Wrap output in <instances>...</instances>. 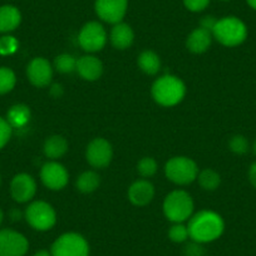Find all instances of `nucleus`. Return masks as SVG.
<instances>
[{
    "mask_svg": "<svg viewBox=\"0 0 256 256\" xmlns=\"http://www.w3.org/2000/svg\"><path fill=\"white\" fill-rule=\"evenodd\" d=\"M3 218H4V214L3 211H2V208H0V225H2V222H3Z\"/></svg>",
    "mask_w": 256,
    "mask_h": 256,
    "instance_id": "obj_40",
    "label": "nucleus"
},
{
    "mask_svg": "<svg viewBox=\"0 0 256 256\" xmlns=\"http://www.w3.org/2000/svg\"><path fill=\"white\" fill-rule=\"evenodd\" d=\"M34 256H52V254L46 250H39L38 252L34 254Z\"/></svg>",
    "mask_w": 256,
    "mask_h": 256,
    "instance_id": "obj_38",
    "label": "nucleus"
},
{
    "mask_svg": "<svg viewBox=\"0 0 256 256\" xmlns=\"http://www.w3.org/2000/svg\"><path fill=\"white\" fill-rule=\"evenodd\" d=\"M44 154L48 158L56 160L59 157L64 156L68 151V144L66 138L62 136H52L44 144Z\"/></svg>",
    "mask_w": 256,
    "mask_h": 256,
    "instance_id": "obj_20",
    "label": "nucleus"
},
{
    "mask_svg": "<svg viewBox=\"0 0 256 256\" xmlns=\"http://www.w3.org/2000/svg\"><path fill=\"white\" fill-rule=\"evenodd\" d=\"M29 242L18 231L0 230V256H24L28 252Z\"/></svg>",
    "mask_w": 256,
    "mask_h": 256,
    "instance_id": "obj_9",
    "label": "nucleus"
},
{
    "mask_svg": "<svg viewBox=\"0 0 256 256\" xmlns=\"http://www.w3.org/2000/svg\"><path fill=\"white\" fill-rule=\"evenodd\" d=\"M40 178L44 186L56 191L68 184V172L58 162H48L42 167Z\"/></svg>",
    "mask_w": 256,
    "mask_h": 256,
    "instance_id": "obj_12",
    "label": "nucleus"
},
{
    "mask_svg": "<svg viewBox=\"0 0 256 256\" xmlns=\"http://www.w3.org/2000/svg\"><path fill=\"white\" fill-rule=\"evenodd\" d=\"M138 66L146 74L154 76L156 73H158L160 68H161V60L154 52L146 50L140 54Z\"/></svg>",
    "mask_w": 256,
    "mask_h": 256,
    "instance_id": "obj_22",
    "label": "nucleus"
},
{
    "mask_svg": "<svg viewBox=\"0 0 256 256\" xmlns=\"http://www.w3.org/2000/svg\"><path fill=\"white\" fill-rule=\"evenodd\" d=\"M224 2H228V0H224Z\"/></svg>",
    "mask_w": 256,
    "mask_h": 256,
    "instance_id": "obj_42",
    "label": "nucleus"
},
{
    "mask_svg": "<svg viewBox=\"0 0 256 256\" xmlns=\"http://www.w3.org/2000/svg\"><path fill=\"white\" fill-rule=\"evenodd\" d=\"M140 174L144 177H151L157 171V162L152 157H144L137 164Z\"/></svg>",
    "mask_w": 256,
    "mask_h": 256,
    "instance_id": "obj_28",
    "label": "nucleus"
},
{
    "mask_svg": "<svg viewBox=\"0 0 256 256\" xmlns=\"http://www.w3.org/2000/svg\"><path fill=\"white\" fill-rule=\"evenodd\" d=\"M26 218L29 225L38 231L50 230L56 221L54 208L44 201L30 204L26 211Z\"/></svg>",
    "mask_w": 256,
    "mask_h": 256,
    "instance_id": "obj_7",
    "label": "nucleus"
},
{
    "mask_svg": "<svg viewBox=\"0 0 256 256\" xmlns=\"http://www.w3.org/2000/svg\"><path fill=\"white\" fill-rule=\"evenodd\" d=\"M18 40L12 36H6L0 38V54L2 56H9L13 54L18 49Z\"/></svg>",
    "mask_w": 256,
    "mask_h": 256,
    "instance_id": "obj_30",
    "label": "nucleus"
},
{
    "mask_svg": "<svg viewBox=\"0 0 256 256\" xmlns=\"http://www.w3.org/2000/svg\"><path fill=\"white\" fill-rule=\"evenodd\" d=\"M188 235L192 241L205 244L220 238L225 228L222 218L212 211H200L190 220Z\"/></svg>",
    "mask_w": 256,
    "mask_h": 256,
    "instance_id": "obj_1",
    "label": "nucleus"
},
{
    "mask_svg": "<svg viewBox=\"0 0 256 256\" xmlns=\"http://www.w3.org/2000/svg\"><path fill=\"white\" fill-rule=\"evenodd\" d=\"M22 22V14L13 6H0V33L16 30Z\"/></svg>",
    "mask_w": 256,
    "mask_h": 256,
    "instance_id": "obj_19",
    "label": "nucleus"
},
{
    "mask_svg": "<svg viewBox=\"0 0 256 256\" xmlns=\"http://www.w3.org/2000/svg\"><path fill=\"white\" fill-rule=\"evenodd\" d=\"M167 178L177 184H188L195 181L198 176V168L196 164L188 157H174L164 167Z\"/></svg>",
    "mask_w": 256,
    "mask_h": 256,
    "instance_id": "obj_5",
    "label": "nucleus"
},
{
    "mask_svg": "<svg viewBox=\"0 0 256 256\" xmlns=\"http://www.w3.org/2000/svg\"><path fill=\"white\" fill-rule=\"evenodd\" d=\"M184 4L188 10L191 12H202L210 4V0H184Z\"/></svg>",
    "mask_w": 256,
    "mask_h": 256,
    "instance_id": "obj_32",
    "label": "nucleus"
},
{
    "mask_svg": "<svg viewBox=\"0 0 256 256\" xmlns=\"http://www.w3.org/2000/svg\"><path fill=\"white\" fill-rule=\"evenodd\" d=\"M50 254L52 256H90V245L80 234L67 232L54 241Z\"/></svg>",
    "mask_w": 256,
    "mask_h": 256,
    "instance_id": "obj_6",
    "label": "nucleus"
},
{
    "mask_svg": "<svg viewBox=\"0 0 256 256\" xmlns=\"http://www.w3.org/2000/svg\"><path fill=\"white\" fill-rule=\"evenodd\" d=\"M13 128L8 123V120L0 117V148H3L10 140Z\"/></svg>",
    "mask_w": 256,
    "mask_h": 256,
    "instance_id": "obj_31",
    "label": "nucleus"
},
{
    "mask_svg": "<svg viewBox=\"0 0 256 256\" xmlns=\"http://www.w3.org/2000/svg\"><path fill=\"white\" fill-rule=\"evenodd\" d=\"M184 255L186 256H202L204 255V248L200 242L192 241L191 244L184 248Z\"/></svg>",
    "mask_w": 256,
    "mask_h": 256,
    "instance_id": "obj_33",
    "label": "nucleus"
},
{
    "mask_svg": "<svg viewBox=\"0 0 256 256\" xmlns=\"http://www.w3.org/2000/svg\"><path fill=\"white\" fill-rule=\"evenodd\" d=\"M16 78L12 70L6 67L0 68V94H6L16 87Z\"/></svg>",
    "mask_w": 256,
    "mask_h": 256,
    "instance_id": "obj_26",
    "label": "nucleus"
},
{
    "mask_svg": "<svg viewBox=\"0 0 256 256\" xmlns=\"http://www.w3.org/2000/svg\"><path fill=\"white\" fill-rule=\"evenodd\" d=\"M30 120V110L26 104H16L8 110L6 120L12 128H22Z\"/></svg>",
    "mask_w": 256,
    "mask_h": 256,
    "instance_id": "obj_21",
    "label": "nucleus"
},
{
    "mask_svg": "<svg viewBox=\"0 0 256 256\" xmlns=\"http://www.w3.org/2000/svg\"><path fill=\"white\" fill-rule=\"evenodd\" d=\"M154 196V184L146 180L137 181L128 190V198L134 205L144 206L152 201Z\"/></svg>",
    "mask_w": 256,
    "mask_h": 256,
    "instance_id": "obj_16",
    "label": "nucleus"
},
{
    "mask_svg": "<svg viewBox=\"0 0 256 256\" xmlns=\"http://www.w3.org/2000/svg\"><path fill=\"white\" fill-rule=\"evenodd\" d=\"M246 2H248V4L251 6V8L256 10V0H246Z\"/></svg>",
    "mask_w": 256,
    "mask_h": 256,
    "instance_id": "obj_39",
    "label": "nucleus"
},
{
    "mask_svg": "<svg viewBox=\"0 0 256 256\" xmlns=\"http://www.w3.org/2000/svg\"><path fill=\"white\" fill-rule=\"evenodd\" d=\"M198 182H200L201 187L204 190H208V191H214L218 187L221 182L220 174L216 171L211 168L204 170L202 172H200L198 174Z\"/></svg>",
    "mask_w": 256,
    "mask_h": 256,
    "instance_id": "obj_24",
    "label": "nucleus"
},
{
    "mask_svg": "<svg viewBox=\"0 0 256 256\" xmlns=\"http://www.w3.org/2000/svg\"><path fill=\"white\" fill-rule=\"evenodd\" d=\"M194 211V201L186 191L171 192L164 202V212L170 221L174 224L184 222Z\"/></svg>",
    "mask_w": 256,
    "mask_h": 256,
    "instance_id": "obj_4",
    "label": "nucleus"
},
{
    "mask_svg": "<svg viewBox=\"0 0 256 256\" xmlns=\"http://www.w3.org/2000/svg\"><path fill=\"white\" fill-rule=\"evenodd\" d=\"M80 46L86 52H100L107 43V33L102 24L98 22H90L84 24L78 36Z\"/></svg>",
    "mask_w": 256,
    "mask_h": 256,
    "instance_id": "obj_8",
    "label": "nucleus"
},
{
    "mask_svg": "<svg viewBox=\"0 0 256 256\" xmlns=\"http://www.w3.org/2000/svg\"><path fill=\"white\" fill-rule=\"evenodd\" d=\"M50 93L54 96V97L58 98L59 96H60L62 93H63V90H62V86L60 84H54L53 87H52Z\"/></svg>",
    "mask_w": 256,
    "mask_h": 256,
    "instance_id": "obj_36",
    "label": "nucleus"
},
{
    "mask_svg": "<svg viewBox=\"0 0 256 256\" xmlns=\"http://www.w3.org/2000/svg\"><path fill=\"white\" fill-rule=\"evenodd\" d=\"M228 146H230V150L236 154H244L248 151V140L245 138L241 134H236L228 142Z\"/></svg>",
    "mask_w": 256,
    "mask_h": 256,
    "instance_id": "obj_29",
    "label": "nucleus"
},
{
    "mask_svg": "<svg viewBox=\"0 0 256 256\" xmlns=\"http://www.w3.org/2000/svg\"><path fill=\"white\" fill-rule=\"evenodd\" d=\"M78 74L86 80H97L103 73V64L93 56H83L77 59Z\"/></svg>",
    "mask_w": 256,
    "mask_h": 256,
    "instance_id": "obj_15",
    "label": "nucleus"
},
{
    "mask_svg": "<svg viewBox=\"0 0 256 256\" xmlns=\"http://www.w3.org/2000/svg\"><path fill=\"white\" fill-rule=\"evenodd\" d=\"M212 36L222 46H236L245 42L248 28L245 23L236 16H226L218 19L212 30Z\"/></svg>",
    "mask_w": 256,
    "mask_h": 256,
    "instance_id": "obj_3",
    "label": "nucleus"
},
{
    "mask_svg": "<svg viewBox=\"0 0 256 256\" xmlns=\"http://www.w3.org/2000/svg\"><path fill=\"white\" fill-rule=\"evenodd\" d=\"M168 238H170V240L174 241V242H176V244L184 242V241L190 238L188 228H187V226L182 225L181 222L174 224V225L170 228Z\"/></svg>",
    "mask_w": 256,
    "mask_h": 256,
    "instance_id": "obj_27",
    "label": "nucleus"
},
{
    "mask_svg": "<svg viewBox=\"0 0 256 256\" xmlns=\"http://www.w3.org/2000/svg\"><path fill=\"white\" fill-rule=\"evenodd\" d=\"M254 152H255L256 154V140H255V144H254Z\"/></svg>",
    "mask_w": 256,
    "mask_h": 256,
    "instance_id": "obj_41",
    "label": "nucleus"
},
{
    "mask_svg": "<svg viewBox=\"0 0 256 256\" xmlns=\"http://www.w3.org/2000/svg\"><path fill=\"white\" fill-rule=\"evenodd\" d=\"M212 40V33L204 28H196L187 38V48L192 53H204L208 49Z\"/></svg>",
    "mask_w": 256,
    "mask_h": 256,
    "instance_id": "obj_18",
    "label": "nucleus"
},
{
    "mask_svg": "<svg viewBox=\"0 0 256 256\" xmlns=\"http://www.w3.org/2000/svg\"><path fill=\"white\" fill-rule=\"evenodd\" d=\"M100 176L93 171H86L77 178V188L80 192L90 194L96 191L100 186Z\"/></svg>",
    "mask_w": 256,
    "mask_h": 256,
    "instance_id": "obj_23",
    "label": "nucleus"
},
{
    "mask_svg": "<svg viewBox=\"0 0 256 256\" xmlns=\"http://www.w3.org/2000/svg\"><path fill=\"white\" fill-rule=\"evenodd\" d=\"M10 218H12V220H14V221L20 220V218H22L20 211H18V210H12V211H10Z\"/></svg>",
    "mask_w": 256,
    "mask_h": 256,
    "instance_id": "obj_37",
    "label": "nucleus"
},
{
    "mask_svg": "<svg viewBox=\"0 0 256 256\" xmlns=\"http://www.w3.org/2000/svg\"><path fill=\"white\" fill-rule=\"evenodd\" d=\"M186 93L184 82L174 76H162L152 86V96L158 104L164 107L176 106Z\"/></svg>",
    "mask_w": 256,
    "mask_h": 256,
    "instance_id": "obj_2",
    "label": "nucleus"
},
{
    "mask_svg": "<svg viewBox=\"0 0 256 256\" xmlns=\"http://www.w3.org/2000/svg\"><path fill=\"white\" fill-rule=\"evenodd\" d=\"M26 76L36 87H46L53 78V70L46 59L34 58L26 67Z\"/></svg>",
    "mask_w": 256,
    "mask_h": 256,
    "instance_id": "obj_13",
    "label": "nucleus"
},
{
    "mask_svg": "<svg viewBox=\"0 0 256 256\" xmlns=\"http://www.w3.org/2000/svg\"><path fill=\"white\" fill-rule=\"evenodd\" d=\"M127 6L128 0H96L94 4L97 16L110 24L120 23L126 16Z\"/></svg>",
    "mask_w": 256,
    "mask_h": 256,
    "instance_id": "obj_10",
    "label": "nucleus"
},
{
    "mask_svg": "<svg viewBox=\"0 0 256 256\" xmlns=\"http://www.w3.org/2000/svg\"><path fill=\"white\" fill-rule=\"evenodd\" d=\"M36 184L33 177L26 174H19L13 178L10 184L12 196L18 202H28L34 198Z\"/></svg>",
    "mask_w": 256,
    "mask_h": 256,
    "instance_id": "obj_14",
    "label": "nucleus"
},
{
    "mask_svg": "<svg viewBox=\"0 0 256 256\" xmlns=\"http://www.w3.org/2000/svg\"><path fill=\"white\" fill-rule=\"evenodd\" d=\"M134 34L132 28L126 23H117L110 30V42H112L113 46L117 49H127L128 46H131L134 43Z\"/></svg>",
    "mask_w": 256,
    "mask_h": 256,
    "instance_id": "obj_17",
    "label": "nucleus"
},
{
    "mask_svg": "<svg viewBox=\"0 0 256 256\" xmlns=\"http://www.w3.org/2000/svg\"><path fill=\"white\" fill-rule=\"evenodd\" d=\"M54 67L59 73H72L77 68V59L70 54H60L54 59Z\"/></svg>",
    "mask_w": 256,
    "mask_h": 256,
    "instance_id": "obj_25",
    "label": "nucleus"
},
{
    "mask_svg": "<svg viewBox=\"0 0 256 256\" xmlns=\"http://www.w3.org/2000/svg\"><path fill=\"white\" fill-rule=\"evenodd\" d=\"M86 157L90 166L103 168L110 164L113 157L112 146L104 138H94L87 147Z\"/></svg>",
    "mask_w": 256,
    "mask_h": 256,
    "instance_id": "obj_11",
    "label": "nucleus"
},
{
    "mask_svg": "<svg viewBox=\"0 0 256 256\" xmlns=\"http://www.w3.org/2000/svg\"><path fill=\"white\" fill-rule=\"evenodd\" d=\"M248 180H250L251 184L256 188V162H254L248 170Z\"/></svg>",
    "mask_w": 256,
    "mask_h": 256,
    "instance_id": "obj_35",
    "label": "nucleus"
},
{
    "mask_svg": "<svg viewBox=\"0 0 256 256\" xmlns=\"http://www.w3.org/2000/svg\"><path fill=\"white\" fill-rule=\"evenodd\" d=\"M216 23H218V19H215L214 16H205V18L201 19L200 26H201V28L206 29V30H208L210 33H212V30H214V28H215Z\"/></svg>",
    "mask_w": 256,
    "mask_h": 256,
    "instance_id": "obj_34",
    "label": "nucleus"
}]
</instances>
